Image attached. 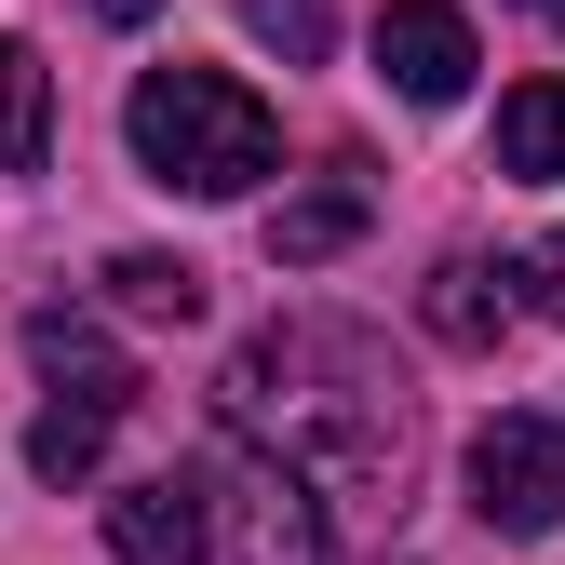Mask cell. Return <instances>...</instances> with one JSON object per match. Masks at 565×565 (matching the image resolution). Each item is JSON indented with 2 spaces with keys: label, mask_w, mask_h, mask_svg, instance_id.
I'll list each match as a JSON object with an SVG mask.
<instances>
[{
  "label": "cell",
  "mask_w": 565,
  "mask_h": 565,
  "mask_svg": "<svg viewBox=\"0 0 565 565\" xmlns=\"http://www.w3.org/2000/svg\"><path fill=\"white\" fill-rule=\"evenodd\" d=\"M54 149V82H41V54L0 28V175H28Z\"/></svg>",
  "instance_id": "cell-10"
},
{
  "label": "cell",
  "mask_w": 565,
  "mask_h": 565,
  "mask_svg": "<svg viewBox=\"0 0 565 565\" xmlns=\"http://www.w3.org/2000/svg\"><path fill=\"white\" fill-rule=\"evenodd\" d=\"M28 350H41L54 404H82V417H121V404H135V364H121V350H108L82 310H41V323H28Z\"/></svg>",
  "instance_id": "cell-6"
},
{
  "label": "cell",
  "mask_w": 565,
  "mask_h": 565,
  "mask_svg": "<svg viewBox=\"0 0 565 565\" xmlns=\"http://www.w3.org/2000/svg\"><path fill=\"white\" fill-rule=\"evenodd\" d=\"M471 14H458V0H391V14H377V82L404 95V108H458L471 95Z\"/></svg>",
  "instance_id": "cell-5"
},
{
  "label": "cell",
  "mask_w": 565,
  "mask_h": 565,
  "mask_svg": "<svg viewBox=\"0 0 565 565\" xmlns=\"http://www.w3.org/2000/svg\"><path fill=\"white\" fill-rule=\"evenodd\" d=\"M364 216H377V189L337 162L323 189H297V202L269 216V256H282V269H323V256H350V243H364Z\"/></svg>",
  "instance_id": "cell-8"
},
{
  "label": "cell",
  "mask_w": 565,
  "mask_h": 565,
  "mask_svg": "<svg viewBox=\"0 0 565 565\" xmlns=\"http://www.w3.org/2000/svg\"><path fill=\"white\" fill-rule=\"evenodd\" d=\"M499 162L525 189H565V82H512L499 95Z\"/></svg>",
  "instance_id": "cell-9"
},
{
  "label": "cell",
  "mask_w": 565,
  "mask_h": 565,
  "mask_svg": "<svg viewBox=\"0 0 565 565\" xmlns=\"http://www.w3.org/2000/svg\"><path fill=\"white\" fill-rule=\"evenodd\" d=\"M499 323H512V297H499V269H471V256H445V269H431V337L484 350Z\"/></svg>",
  "instance_id": "cell-12"
},
{
  "label": "cell",
  "mask_w": 565,
  "mask_h": 565,
  "mask_svg": "<svg viewBox=\"0 0 565 565\" xmlns=\"http://www.w3.org/2000/svg\"><path fill=\"white\" fill-rule=\"evenodd\" d=\"M471 512L499 525V539H552L565 525V431H552V417L499 404L471 431Z\"/></svg>",
  "instance_id": "cell-4"
},
{
  "label": "cell",
  "mask_w": 565,
  "mask_h": 565,
  "mask_svg": "<svg viewBox=\"0 0 565 565\" xmlns=\"http://www.w3.org/2000/svg\"><path fill=\"white\" fill-rule=\"evenodd\" d=\"M243 14H256V41H269L282 67H310V54L337 41V0H243Z\"/></svg>",
  "instance_id": "cell-13"
},
{
  "label": "cell",
  "mask_w": 565,
  "mask_h": 565,
  "mask_svg": "<svg viewBox=\"0 0 565 565\" xmlns=\"http://www.w3.org/2000/svg\"><path fill=\"white\" fill-rule=\"evenodd\" d=\"M108 297H121L135 323H202V269H189V256H149V243H135V256H108Z\"/></svg>",
  "instance_id": "cell-11"
},
{
  "label": "cell",
  "mask_w": 565,
  "mask_h": 565,
  "mask_svg": "<svg viewBox=\"0 0 565 565\" xmlns=\"http://www.w3.org/2000/svg\"><path fill=\"white\" fill-rule=\"evenodd\" d=\"M216 417L297 484H337V499H377L404 484V445H417V404H404V364L364 337V323H269L230 350L216 377Z\"/></svg>",
  "instance_id": "cell-1"
},
{
  "label": "cell",
  "mask_w": 565,
  "mask_h": 565,
  "mask_svg": "<svg viewBox=\"0 0 565 565\" xmlns=\"http://www.w3.org/2000/svg\"><path fill=\"white\" fill-rule=\"evenodd\" d=\"M189 499H202V565H323V499L297 471L243 458H189Z\"/></svg>",
  "instance_id": "cell-3"
},
{
  "label": "cell",
  "mask_w": 565,
  "mask_h": 565,
  "mask_svg": "<svg viewBox=\"0 0 565 565\" xmlns=\"http://www.w3.org/2000/svg\"><path fill=\"white\" fill-rule=\"evenodd\" d=\"M525 14H539V28H565V0H525Z\"/></svg>",
  "instance_id": "cell-16"
},
{
  "label": "cell",
  "mask_w": 565,
  "mask_h": 565,
  "mask_svg": "<svg viewBox=\"0 0 565 565\" xmlns=\"http://www.w3.org/2000/svg\"><path fill=\"white\" fill-rule=\"evenodd\" d=\"M95 14H108V28H149V14H162V0H95Z\"/></svg>",
  "instance_id": "cell-15"
},
{
  "label": "cell",
  "mask_w": 565,
  "mask_h": 565,
  "mask_svg": "<svg viewBox=\"0 0 565 565\" xmlns=\"http://www.w3.org/2000/svg\"><path fill=\"white\" fill-rule=\"evenodd\" d=\"M108 552H121V565H202V499H189V471L121 484V499H108Z\"/></svg>",
  "instance_id": "cell-7"
},
{
  "label": "cell",
  "mask_w": 565,
  "mask_h": 565,
  "mask_svg": "<svg viewBox=\"0 0 565 565\" xmlns=\"http://www.w3.org/2000/svg\"><path fill=\"white\" fill-rule=\"evenodd\" d=\"M512 282H525V310H539V323H565V230H552V243H525V269H512Z\"/></svg>",
  "instance_id": "cell-14"
},
{
  "label": "cell",
  "mask_w": 565,
  "mask_h": 565,
  "mask_svg": "<svg viewBox=\"0 0 565 565\" xmlns=\"http://www.w3.org/2000/svg\"><path fill=\"white\" fill-rule=\"evenodd\" d=\"M121 135H135V162H149L162 189H189V202H243V189L282 162L269 95L230 82V67H149L135 108H121Z\"/></svg>",
  "instance_id": "cell-2"
}]
</instances>
